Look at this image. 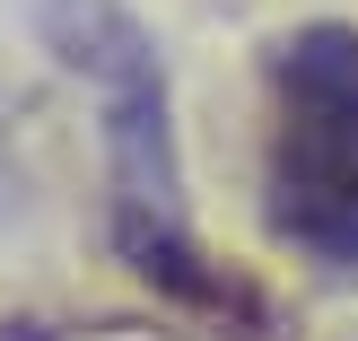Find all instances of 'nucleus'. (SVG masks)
Returning a JSON list of instances; mask_svg holds the SVG:
<instances>
[{
  "mask_svg": "<svg viewBox=\"0 0 358 341\" xmlns=\"http://www.w3.org/2000/svg\"><path fill=\"white\" fill-rule=\"evenodd\" d=\"M9 202H17V167H9V149H0V219H9Z\"/></svg>",
  "mask_w": 358,
  "mask_h": 341,
  "instance_id": "7ed1b4c3",
  "label": "nucleus"
},
{
  "mask_svg": "<svg viewBox=\"0 0 358 341\" xmlns=\"http://www.w3.org/2000/svg\"><path fill=\"white\" fill-rule=\"evenodd\" d=\"M0 341H52L44 324H0Z\"/></svg>",
  "mask_w": 358,
  "mask_h": 341,
  "instance_id": "20e7f679",
  "label": "nucleus"
},
{
  "mask_svg": "<svg viewBox=\"0 0 358 341\" xmlns=\"http://www.w3.org/2000/svg\"><path fill=\"white\" fill-rule=\"evenodd\" d=\"M262 219L289 254L358 272V27L315 18L271 53Z\"/></svg>",
  "mask_w": 358,
  "mask_h": 341,
  "instance_id": "f03ea898",
  "label": "nucleus"
},
{
  "mask_svg": "<svg viewBox=\"0 0 358 341\" xmlns=\"http://www.w3.org/2000/svg\"><path fill=\"white\" fill-rule=\"evenodd\" d=\"M44 44L96 88L105 105V158H114V245L157 298L219 324H262V298L227 263L201 254L184 210V158H175V105H166V62L149 27L122 0H44Z\"/></svg>",
  "mask_w": 358,
  "mask_h": 341,
  "instance_id": "f257e3e1",
  "label": "nucleus"
}]
</instances>
